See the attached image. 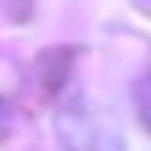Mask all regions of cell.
<instances>
[{"label": "cell", "instance_id": "cell-1", "mask_svg": "<svg viewBox=\"0 0 151 151\" xmlns=\"http://www.w3.org/2000/svg\"><path fill=\"white\" fill-rule=\"evenodd\" d=\"M137 111H140V122L151 129V78H144L137 85Z\"/></svg>", "mask_w": 151, "mask_h": 151}]
</instances>
